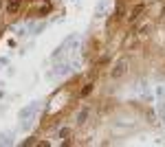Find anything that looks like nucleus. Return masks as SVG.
I'll return each mask as SVG.
<instances>
[{
    "mask_svg": "<svg viewBox=\"0 0 165 147\" xmlns=\"http://www.w3.org/2000/svg\"><path fill=\"white\" fill-rule=\"evenodd\" d=\"M22 0H7V13H15L18 9H20Z\"/></svg>",
    "mask_w": 165,
    "mask_h": 147,
    "instance_id": "f03ea898",
    "label": "nucleus"
},
{
    "mask_svg": "<svg viewBox=\"0 0 165 147\" xmlns=\"http://www.w3.org/2000/svg\"><path fill=\"white\" fill-rule=\"evenodd\" d=\"M90 90H93V84H86L84 88H81V97H88V95H90Z\"/></svg>",
    "mask_w": 165,
    "mask_h": 147,
    "instance_id": "20e7f679",
    "label": "nucleus"
},
{
    "mask_svg": "<svg viewBox=\"0 0 165 147\" xmlns=\"http://www.w3.org/2000/svg\"><path fill=\"white\" fill-rule=\"evenodd\" d=\"M141 11H143V5H136V7H134V11H132V15H130V20H136Z\"/></svg>",
    "mask_w": 165,
    "mask_h": 147,
    "instance_id": "7ed1b4c3",
    "label": "nucleus"
},
{
    "mask_svg": "<svg viewBox=\"0 0 165 147\" xmlns=\"http://www.w3.org/2000/svg\"><path fill=\"white\" fill-rule=\"evenodd\" d=\"M125 70H128V59H119V62L115 64V68H112V79L123 77V75H125Z\"/></svg>",
    "mask_w": 165,
    "mask_h": 147,
    "instance_id": "f257e3e1",
    "label": "nucleus"
},
{
    "mask_svg": "<svg viewBox=\"0 0 165 147\" xmlns=\"http://www.w3.org/2000/svg\"><path fill=\"white\" fill-rule=\"evenodd\" d=\"M86 116H88V110H81V112H79V123H84Z\"/></svg>",
    "mask_w": 165,
    "mask_h": 147,
    "instance_id": "39448f33",
    "label": "nucleus"
}]
</instances>
